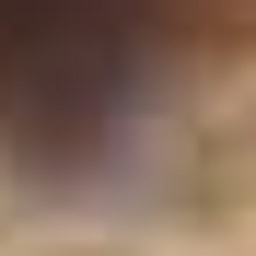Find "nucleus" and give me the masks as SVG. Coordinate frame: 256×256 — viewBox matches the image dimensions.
I'll use <instances>...</instances> for the list:
<instances>
[{
  "mask_svg": "<svg viewBox=\"0 0 256 256\" xmlns=\"http://www.w3.org/2000/svg\"><path fill=\"white\" fill-rule=\"evenodd\" d=\"M163 0H0V105L12 116H82L116 94Z\"/></svg>",
  "mask_w": 256,
  "mask_h": 256,
  "instance_id": "obj_1",
  "label": "nucleus"
}]
</instances>
